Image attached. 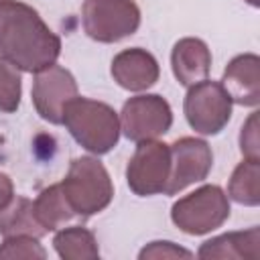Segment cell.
<instances>
[{"label":"cell","mask_w":260,"mask_h":260,"mask_svg":"<svg viewBox=\"0 0 260 260\" xmlns=\"http://www.w3.org/2000/svg\"><path fill=\"white\" fill-rule=\"evenodd\" d=\"M173 124V110L162 95L144 93L124 102L120 112V132L128 140H154L169 132Z\"/></svg>","instance_id":"ba28073f"},{"label":"cell","mask_w":260,"mask_h":260,"mask_svg":"<svg viewBox=\"0 0 260 260\" xmlns=\"http://www.w3.org/2000/svg\"><path fill=\"white\" fill-rule=\"evenodd\" d=\"M199 258L215 260V258H234V260H258L260 258V228H250L244 232H228L215 236L201 244Z\"/></svg>","instance_id":"5bb4252c"},{"label":"cell","mask_w":260,"mask_h":260,"mask_svg":"<svg viewBox=\"0 0 260 260\" xmlns=\"http://www.w3.org/2000/svg\"><path fill=\"white\" fill-rule=\"evenodd\" d=\"M140 260H167V258H193V254L175 242H150L138 254Z\"/></svg>","instance_id":"7402d4cb"},{"label":"cell","mask_w":260,"mask_h":260,"mask_svg":"<svg viewBox=\"0 0 260 260\" xmlns=\"http://www.w3.org/2000/svg\"><path fill=\"white\" fill-rule=\"evenodd\" d=\"M248 4H252V6H258V0H246Z\"/></svg>","instance_id":"cb8c5ba5"},{"label":"cell","mask_w":260,"mask_h":260,"mask_svg":"<svg viewBox=\"0 0 260 260\" xmlns=\"http://www.w3.org/2000/svg\"><path fill=\"white\" fill-rule=\"evenodd\" d=\"M228 195L240 205L256 207L260 203V165L258 160L244 158L232 173Z\"/></svg>","instance_id":"ac0fdd59"},{"label":"cell","mask_w":260,"mask_h":260,"mask_svg":"<svg viewBox=\"0 0 260 260\" xmlns=\"http://www.w3.org/2000/svg\"><path fill=\"white\" fill-rule=\"evenodd\" d=\"M171 175V146L165 142L142 140L126 167V181L132 193L140 197L165 193Z\"/></svg>","instance_id":"52a82bcc"},{"label":"cell","mask_w":260,"mask_h":260,"mask_svg":"<svg viewBox=\"0 0 260 260\" xmlns=\"http://www.w3.org/2000/svg\"><path fill=\"white\" fill-rule=\"evenodd\" d=\"M0 234L4 238H8V236H20V234L41 238L47 232L35 219L32 201L26 199V197H16V199L10 201V205L4 211H0Z\"/></svg>","instance_id":"e0dca14e"},{"label":"cell","mask_w":260,"mask_h":260,"mask_svg":"<svg viewBox=\"0 0 260 260\" xmlns=\"http://www.w3.org/2000/svg\"><path fill=\"white\" fill-rule=\"evenodd\" d=\"M0 2H2V0H0Z\"/></svg>","instance_id":"d4e9b609"},{"label":"cell","mask_w":260,"mask_h":260,"mask_svg":"<svg viewBox=\"0 0 260 260\" xmlns=\"http://www.w3.org/2000/svg\"><path fill=\"white\" fill-rule=\"evenodd\" d=\"M83 30L98 43H118L140 26V8L134 0H85L81 6Z\"/></svg>","instance_id":"5b68a950"},{"label":"cell","mask_w":260,"mask_h":260,"mask_svg":"<svg viewBox=\"0 0 260 260\" xmlns=\"http://www.w3.org/2000/svg\"><path fill=\"white\" fill-rule=\"evenodd\" d=\"M59 185L73 213L83 217L104 211L114 197L112 179L106 167L93 156L73 158Z\"/></svg>","instance_id":"3957f363"},{"label":"cell","mask_w":260,"mask_h":260,"mask_svg":"<svg viewBox=\"0 0 260 260\" xmlns=\"http://www.w3.org/2000/svg\"><path fill=\"white\" fill-rule=\"evenodd\" d=\"M221 87L228 91L230 100L256 108L260 102V59L254 53H244L234 57L223 69Z\"/></svg>","instance_id":"7c38bea8"},{"label":"cell","mask_w":260,"mask_h":260,"mask_svg":"<svg viewBox=\"0 0 260 260\" xmlns=\"http://www.w3.org/2000/svg\"><path fill=\"white\" fill-rule=\"evenodd\" d=\"M240 150L244 158L260 160L258 148V112H252L240 130Z\"/></svg>","instance_id":"44dd1931"},{"label":"cell","mask_w":260,"mask_h":260,"mask_svg":"<svg viewBox=\"0 0 260 260\" xmlns=\"http://www.w3.org/2000/svg\"><path fill=\"white\" fill-rule=\"evenodd\" d=\"M22 77L20 69L0 57V112L12 114L20 106Z\"/></svg>","instance_id":"d6986e66"},{"label":"cell","mask_w":260,"mask_h":260,"mask_svg":"<svg viewBox=\"0 0 260 260\" xmlns=\"http://www.w3.org/2000/svg\"><path fill=\"white\" fill-rule=\"evenodd\" d=\"M77 95L75 77L61 65H51L35 73L32 81V104L37 114L51 122L61 124L63 106Z\"/></svg>","instance_id":"30bf717a"},{"label":"cell","mask_w":260,"mask_h":260,"mask_svg":"<svg viewBox=\"0 0 260 260\" xmlns=\"http://www.w3.org/2000/svg\"><path fill=\"white\" fill-rule=\"evenodd\" d=\"M61 55V39L35 8L18 0L0 2V57L20 71L39 73Z\"/></svg>","instance_id":"6da1fadb"},{"label":"cell","mask_w":260,"mask_h":260,"mask_svg":"<svg viewBox=\"0 0 260 260\" xmlns=\"http://www.w3.org/2000/svg\"><path fill=\"white\" fill-rule=\"evenodd\" d=\"M232 100L217 81L203 79L189 87L183 104L189 126L205 136L219 134L232 118Z\"/></svg>","instance_id":"8992f818"},{"label":"cell","mask_w":260,"mask_h":260,"mask_svg":"<svg viewBox=\"0 0 260 260\" xmlns=\"http://www.w3.org/2000/svg\"><path fill=\"white\" fill-rule=\"evenodd\" d=\"M230 217V201L221 187L203 185L171 207L173 223L189 236H203L221 228Z\"/></svg>","instance_id":"277c9868"},{"label":"cell","mask_w":260,"mask_h":260,"mask_svg":"<svg viewBox=\"0 0 260 260\" xmlns=\"http://www.w3.org/2000/svg\"><path fill=\"white\" fill-rule=\"evenodd\" d=\"M53 246L63 260H95L100 256L95 236L83 225L59 230L53 238Z\"/></svg>","instance_id":"2e32d148"},{"label":"cell","mask_w":260,"mask_h":260,"mask_svg":"<svg viewBox=\"0 0 260 260\" xmlns=\"http://www.w3.org/2000/svg\"><path fill=\"white\" fill-rule=\"evenodd\" d=\"M0 258L2 260H35V258H47L45 248L39 244V238L35 236H8L0 244Z\"/></svg>","instance_id":"ffe728a7"},{"label":"cell","mask_w":260,"mask_h":260,"mask_svg":"<svg viewBox=\"0 0 260 260\" xmlns=\"http://www.w3.org/2000/svg\"><path fill=\"white\" fill-rule=\"evenodd\" d=\"M61 124H65L71 136L93 154L110 152L120 138V118L114 108L89 98H71L63 106Z\"/></svg>","instance_id":"7a4b0ae2"},{"label":"cell","mask_w":260,"mask_h":260,"mask_svg":"<svg viewBox=\"0 0 260 260\" xmlns=\"http://www.w3.org/2000/svg\"><path fill=\"white\" fill-rule=\"evenodd\" d=\"M171 67L177 81L185 87H191L209 75L211 51L201 39L185 37L175 43L171 53Z\"/></svg>","instance_id":"4fadbf2b"},{"label":"cell","mask_w":260,"mask_h":260,"mask_svg":"<svg viewBox=\"0 0 260 260\" xmlns=\"http://www.w3.org/2000/svg\"><path fill=\"white\" fill-rule=\"evenodd\" d=\"M14 199V185H12V179L0 171V211H4L10 201Z\"/></svg>","instance_id":"603a6c76"},{"label":"cell","mask_w":260,"mask_h":260,"mask_svg":"<svg viewBox=\"0 0 260 260\" xmlns=\"http://www.w3.org/2000/svg\"><path fill=\"white\" fill-rule=\"evenodd\" d=\"M110 71L114 81L128 91H144L152 87L160 75L156 59L140 47L124 49L122 53H118L112 59Z\"/></svg>","instance_id":"8fae6325"},{"label":"cell","mask_w":260,"mask_h":260,"mask_svg":"<svg viewBox=\"0 0 260 260\" xmlns=\"http://www.w3.org/2000/svg\"><path fill=\"white\" fill-rule=\"evenodd\" d=\"M213 165L211 148L205 140L183 136L171 144V175L165 187L167 195H177L193 183L207 179Z\"/></svg>","instance_id":"9c48e42d"},{"label":"cell","mask_w":260,"mask_h":260,"mask_svg":"<svg viewBox=\"0 0 260 260\" xmlns=\"http://www.w3.org/2000/svg\"><path fill=\"white\" fill-rule=\"evenodd\" d=\"M32 213L45 232L59 230L75 215L61 191V185H51L43 189L39 197L32 201Z\"/></svg>","instance_id":"9a60e30c"}]
</instances>
